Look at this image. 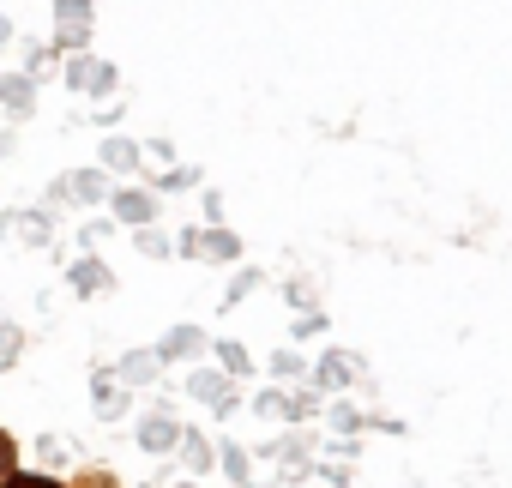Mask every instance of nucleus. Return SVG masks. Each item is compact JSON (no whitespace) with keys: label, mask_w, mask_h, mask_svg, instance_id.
Instances as JSON below:
<instances>
[{"label":"nucleus","mask_w":512,"mask_h":488,"mask_svg":"<svg viewBox=\"0 0 512 488\" xmlns=\"http://www.w3.org/2000/svg\"><path fill=\"white\" fill-rule=\"evenodd\" d=\"M13 458H19V452H13V440H7V434H0V482H7V476H13Z\"/></svg>","instance_id":"nucleus-2"},{"label":"nucleus","mask_w":512,"mask_h":488,"mask_svg":"<svg viewBox=\"0 0 512 488\" xmlns=\"http://www.w3.org/2000/svg\"><path fill=\"white\" fill-rule=\"evenodd\" d=\"M0 488H61V482H49V476H19V470H13Z\"/></svg>","instance_id":"nucleus-1"}]
</instances>
